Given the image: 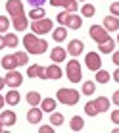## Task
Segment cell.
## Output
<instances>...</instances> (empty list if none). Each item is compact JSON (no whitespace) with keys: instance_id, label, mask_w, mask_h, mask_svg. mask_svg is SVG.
Segmentation results:
<instances>
[{"instance_id":"obj_1","label":"cell","mask_w":119,"mask_h":133,"mask_svg":"<svg viewBox=\"0 0 119 133\" xmlns=\"http://www.w3.org/2000/svg\"><path fill=\"white\" fill-rule=\"evenodd\" d=\"M23 46L29 54H44L48 48V43L44 39H39L35 33H27L23 37Z\"/></svg>"},{"instance_id":"obj_2","label":"cell","mask_w":119,"mask_h":133,"mask_svg":"<svg viewBox=\"0 0 119 133\" xmlns=\"http://www.w3.org/2000/svg\"><path fill=\"white\" fill-rule=\"evenodd\" d=\"M81 93L75 89H60L56 93V100H60L62 104H67V106H75L79 102Z\"/></svg>"},{"instance_id":"obj_3","label":"cell","mask_w":119,"mask_h":133,"mask_svg":"<svg viewBox=\"0 0 119 133\" xmlns=\"http://www.w3.org/2000/svg\"><path fill=\"white\" fill-rule=\"evenodd\" d=\"M52 27H54L52 19L42 17V19H36V21H33V23H31V31H33L35 35H46V33H50V31H52Z\"/></svg>"},{"instance_id":"obj_4","label":"cell","mask_w":119,"mask_h":133,"mask_svg":"<svg viewBox=\"0 0 119 133\" xmlns=\"http://www.w3.org/2000/svg\"><path fill=\"white\" fill-rule=\"evenodd\" d=\"M67 79L71 81V83H79L81 77H83V73H81V64L73 58L71 62H67Z\"/></svg>"},{"instance_id":"obj_5","label":"cell","mask_w":119,"mask_h":133,"mask_svg":"<svg viewBox=\"0 0 119 133\" xmlns=\"http://www.w3.org/2000/svg\"><path fill=\"white\" fill-rule=\"evenodd\" d=\"M88 35H90V39L96 41L98 44L104 43L106 39H109V33L106 31V27H104V25H92V27L88 29Z\"/></svg>"},{"instance_id":"obj_6","label":"cell","mask_w":119,"mask_h":133,"mask_svg":"<svg viewBox=\"0 0 119 133\" xmlns=\"http://www.w3.org/2000/svg\"><path fill=\"white\" fill-rule=\"evenodd\" d=\"M4 81H6V85L10 87V89H17V87L23 83V75L17 70H10L6 73V77H4Z\"/></svg>"},{"instance_id":"obj_7","label":"cell","mask_w":119,"mask_h":133,"mask_svg":"<svg viewBox=\"0 0 119 133\" xmlns=\"http://www.w3.org/2000/svg\"><path fill=\"white\" fill-rule=\"evenodd\" d=\"M85 64L90 71H98L102 68V60H100V54L98 52H88L85 56Z\"/></svg>"},{"instance_id":"obj_8","label":"cell","mask_w":119,"mask_h":133,"mask_svg":"<svg viewBox=\"0 0 119 133\" xmlns=\"http://www.w3.org/2000/svg\"><path fill=\"white\" fill-rule=\"evenodd\" d=\"M6 10H8V14L12 16V19L25 14V12H23V2H21V0H8V2H6Z\"/></svg>"},{"instance_id":"obj_9","label":"cell","mask_w":119,"mask_h":133,"mask_svg":"<svg viewBox=\"0 0 119 133\" xmlns=\"http://www.w3.org/2000/svg\"><path fill=\"white\" fill-rule=\"evenodd\" d=\"M50 4L56 8H65V12H71L75 14L77 10H79V4H77V0H50Z\"/></svg>"},{"instance_id":"obj_10","label":"cell","mask_w":119,"mask_h":133,"mask_svg":"<svg viewBox=\"0 0 119 133\" xmlns=\"http://www.w3.org/2000/svg\"><path fill=\"white\" fill-rule=\"evenodd\" d=\"M65 27H69V29H79L81 25H83V16H75V14H67V19L65 23H63Z\"/></svg>"},{"instance_id":"obj_11","label":"cell","mask_w":119,"mask_h":133,"mask_svg":"<svg viewBox=\"0 0 119 133\" xmlns=\"http://www.w3.org/2000/svg\"><path fill=\"white\" fill-rule=\"evenodd\" d=\"M40 120H42V108L31 106V110L27 112V122L29 123H40Z\"/></svg>"},{"instance_id":"obj_12","label":"cell","mask_w":119,"mask_h":133,"mask_svg":"<svg viewBox=\"0 0 119 133\" xmlns=\"http://www.w3.org/2000/svg\"><path fill=\"white\" fill-rule=\"evenodd\" d=\"M0 120H2L4 127H12V125H16V122H17V116L12 112V110H4V112L0 114Z\"/></svg>"},{"instance_id":"obj_13","label":"cell","mask_w":119,"mask_h":133,"mask_svg":"<svg viewBox=\"0 0 119 133\" xmlns=\"http://www.w3.org/2000/svg\"><path fill=\"white\" fill-rule=\"evenodd\" d=\"M83 41H79V39H73V41H69V46H67V52L71 54L73 58H77L81 52H83Z\"/></svg>"},{"instance_id":"obj_14","label":"cell","mask_w":119,"mask_h":133,"mask_svg":"<svg viewBox=\"0 0 119 133\" xmlns=\"http://www.w3.org/2000/svg\"><path fill=\"white\" fill-rule=\"evenodd\" d=\"M27 75L29 77H39V79H46V70H44L42 66H39V64H33V66H29V70H27Z\"/></svg>"},{"instance_id":"obj_15","label":"cell","mask_w":119,"mask_h":133,"mask_svg":"<svg viewBox=\"0 0 119 133\" xmlns=\"http://www.w3.org/2000/svg\"><path fill=\"white\" fill-rule=\"evenodd\" d=\"M0 64H2V68H4V70H8V71H10V70H16V68L19 66V64H17L16 54H6V56L2 58V62H0Z\"/></svg>"},{"instance_id":"obj_16","label":"cell","mask_w":119,"mask_h":133,"mask_svg":"<svg viewBox=\"0 0 119 133\" xmlns=\"http://www.w3.org/2000/svg\"><path fill=\"white\" fill-rule=\"evenodd\" d=\"M104 27H106V31H117L119 29V17L115 16H106L104 17Z\"/></svg>"},{"instance_id":"obj_17","label":"cell","mask_w":119,"mask_h":133,"mask_svg":"<svg viewBox=\"0 0 119 133\" xmlns=\"http://www.w3.org/2000/svg\"><path fill=\"white\" fill-rule=\"evenodd\" d=\"M27 25H29V19H27L25 14H23V16L13 17V29H16V31H25Z\"/></svg>"},{"instance_id":"obj_18","label":"cell","mask_w":119,"mask_h":133,"mask_svg":"<svg viewBox=\"0 0 119 133\" xmlns=\"http://www.w3.org/2000/svg\"><path fill=\"white\" fill-rule=\"evenodd\" d=\"M65 54H67V50L65 48H62V46H56L52 50V52H50V58H52V62H63L65 60Z\"/></svg>"},{"instance_id":"obj_19","label":"cell","mask_w":119,"mask_h":133,"mask_svg":"<svg viewBox=\"0 0 119 133\" xmlns=\"http://www.w3.org/2000/svg\"><path fill=\"white\" fill-rule=\"evenodd\" d=\"M60 77H62V68L58 64H52L46 68V79H60Z\"/></svg>"},{"instance_id":"obj_20","label":"cell","mask_w":119,"mask_h":133,"mask_svg":"<svg viewBox=\"0 0 119 133\" xmlns=\"http://www.w3.org/2000/svg\"><path fill=\"white\" fill-rule=\"evenodd\" d=\"M52 37H54V41H56V43L65 41V37H67V27H65V25H60L58 29L52 31Z\"/></svg>"},{"instance_id":"obj_21","label":"cell","mask_w":119,"mask_h":133,"mask_svg":"<svg viewBox=\"0 0 119 133\" xmlns=\"http://www.w3.org/2000/svg\"><path fill=\"white\" fill-rule=\"evenodd\" d=\"M4 98H6V104H10V106H16V104H19V100H21V95L17 93L16 89H12V91H10V93H8Z\"/></svg>"},{"instance_id":"obj_22","label":"cell","mask_w":119,"mask_h":133,"mask_svg":"<svg viewBox=\"0 0 119 133\" xmlns=\"http://www.w3.org/2000/svg\"><path fill=\"white\" fill-rule=\"evenodd\" d=\"M113 46H115V43H113V39H106L104 43H100V54H111L113 52Z\"/></svg>"},{"instance_id":"obj_23","label":"cell","mask_w":119,"mask_h":133,"mask_svg":"<svg viewBox=\"0 0 119 133\" xmlns=\"http://www.w3.org/2000/svg\"><path fill=\"white\" fill-rule=\"evenodd\" d=\"M94 106H96V110H98V114L100 112H108L109 110V100L106 97H98L94 100Z\"/></svg>"},{"instance_id":"obj_24","label":"cell","mask_w":119,"mask_h":133,"mask_svg":"<svg viewBox=\"0 0 119 133\" xmlns=\"http://www.w3.org/2000/svg\"><path fill=\"white\" fill-rule=\"evenodd\" d=\"M40 100H42V97H40L39 91H29L27 93V102L31 106H40Z\"/></svg>"},{"instance_id":"obj_25","label":"cell","mask_w":119,"mask_h":133,"mask_svg":"<svg viewBox=\"0 0 119 133\" xmlns=\"http://www.w3.org/2000/svg\"><path fill=\"white\" fill-rule=\"evenodd\" d=\"M40 108H42V112H54V108H56V98H42L40 100Z\"/></svg>"},{"instance_id":"obj_26","label":"cell","mask_w":119,"mask_h":133,"mask_svg":"<svg viewBox=\"0 0 119 133\" xmlns=\"http://www.w3.org/2000/svg\"><path fill=\"white\" fill-rule=\"evenodd\" d=\"M69 127H71V131H81L85 127V122H83V118L81 116H73L71 118V123H69Z\"/></svg>"},{"instance_id":"obj_27","label":"cell","mask_w":119,"mask_h":133,"mask_svg":"<svg viewBox=\"0 0 119 133\" xmlns=\"http://www.w3.org/2000/svg\"><path fill=\"white\" fill-rule=\"evenodd\" d=\"M46 16V12H44V8H33V10L29 12V17L33 21H36V19H42V17Z\"/></svg>"},{"instance_id":"obj_28","label":"cell","mask_w":119,"mask_h":133,"mask_svg":"<svg viewBox=\"0 0 119 133\" xmlns=\"http://www.w3.org/2000/svg\"><path fill=\"white\" fill-rule=\"evenodd\" d=\"M4 39H6V46H10V48L17 46V43H19V39L16 37V33H6Z\"/></svg>"},{"instance_id":"obj_29","label":"cell","mask_w":119,"mask_h":133,"mask_svg":"<svg viewBox=\"0 0 119 133\" xmlns=\"http://www.w3.org/2000/svg\"><path fill=\"white\" fill-rule=\"evenodd\" d=\"M96 91V85L92 83V81H85L83 83V91H81V95H86V97H90Z\"/></svg>"},{"instance_id":"obj_30","label":"cell","mask_w":119,"mask_h":133,"mask_svg":"<svg viewBox=\"0 0 119 133\" xmlns=\"http://www.w3.org/2000/svg\"><path fill=\"white\" fill-rule=\"evenodd\" d=\"M96 81H98V83H108V81H109V73L100 68V70L96 71Z\"/></svg>"},{"instance_id":"obj_31","label":"cell","mask_w":119,"mask_h":133,"mask_svg":"<svg viewBox=\"0 0 119 133\" xmlns=\"http://www.w3.org/2000/svg\"><path fill=\"white\" fill-rule=\"evenodd\" d=\"M50 123H52V125H62L63 123V116L58 114V112H50Z\"/></svg>"},{"instance_id":"obj_32","label":"cell","mask_w":119,"mask_h":133,"mask_svg":"<svg viewBox=\"0 0 119 133\" xmlns=\"http://www.w3.org/2000/svg\"><path fill=\"white\" fill-rule=\"evenodd\" d=\"M85 114H86V116H90V118L98 116V110H96L94 102H86V104H85Z\"/></svg>"},{"instance_id":"obj_33","label":"cell","mask_w":119,"mask_h":133,"mask_svg":"<svg viewBox=\"0 0 119 133\" xmlns=\"http://www.w3.org/2000/svg\"><path fill=\"white\" fill-rule=\"evenodd\" d=\"M94 12H96V10H94L92 4H85V6L81 8V14H83L85 17H92V16H94Z\"/></svg>"},{"instance_id":"obj_34","label":"cell","mask_w":119,"mask_h":133,"mask_svg":"<svg viewBox=\"0 0 119 133\" xmlns=\"http://www.w3.org/2000/svg\"><path fill=\"white\" fill-rule=\"evenodd\" d=\"M8 27H10V19L6 16H0V33H6Z\"/></svg>"},{"instance_id":"obj_35","label":"cell","mask_w":119,"mask_h":133,"mask_svg":"<svg viewBox=\"0 0 119 133\" xmlns=\"http://www.w3.org/2000/svg\"><path fill=\"white\" fill-rule=\"evenodd\" d=\"M16 58H17V64H19V66H25V64L29 62L27 52H16Z\"/></svg>"},{"instance_id":"obj_36","label":"cell","mask_w":119,"mask_h":133,"mask_svg":"<svg viewBox=\"0 0 119 133\" xmlns=\"http://www.w3.org/2000/svg\"><path fill=\"white\" fill-rule=\"evenodd\" d=\"M67 14H69V12H65V10L58 14V23H60V25H63V23H65V19H67Z\"/></svg>"},{"instance_id":"obj_37","label":"cell","mask_w":119,"mask_h":133,"mask_svg":"<svg viewBox=\"0 0 119 133\" xmlns=\"http://www.w3.org/2000/svg\"><path fill=\"white\" fill-rule=\"evenodd\" d=\"M109 12H111V16H119V2H113L111 6H109Z\"/></svg>"},{"instance_id":"obj_38","label":"cell","mask_w":119,"mask_h":133,"mask_svg":"<svg viewBox=\"0 0 119 133\" xmlns=\"http://www.w3.org/2000/svg\"><path fill=\"white\" fill-rule=\"evenodd\" d=\"M44 2H46V0H29V6H33V8H42Z\"/></svg>"},{"instance_id":"obj_39","label":"cell","mask_w":119,"mask_h":133,"mask_svg":"<svg viewBox=\"0 0 119 133\" xmlns=\"http://www.w3.org/2000/svg\"><path fill=\"white\" fill-rule=\"evenodd\" d=\"M39 133H54V125H40Z\"/></svg>"},{"instance_id":"obj_40","label":"cell","mask_w":119,"mask_h":133,"mask_svg":"<svg viewBox=\"0 0 119 133\" xmlns=\"http://www.w3.org/2000/svg\"><path fill=\"white\" fill-rule=\"evenodd\" d=\"M111 122L119 123V110H113V112H111Z\"/></svg>"},{"instance_id":"obj_41","label":"cell","mask_w":119,"mask_h":133,"mask_svg":"<svg viewBox=\"0 0 119 133\" xmlns=\"http://www.w3.org/2000/svg\"><path fill=\"white\" fill-rule=\"evenodd\" d=\"M111 100H113V102H115L117 106H119V91H115V93H113V98H111Z\"/></svg>"},{"instance_id":"obj_42","label":"cell","mask_w":119,"mask_h":133,"mask_svg":"<svg viewBox=\"0 0 119 133\" xmlns=\"http://www.w3.org/2000/svg\"><path fill=\"white\" fill-rule=\"evenodd\" d=\"M113 64L119 66V52H113Z\"/></svg>"},{"instance_id":"obj_43","label":"cell","mask_w":119,"mask_h":133,"mask_svg":"<svg viewBox=\"0 0 119 133\" xmlns=\"http://www.w3.org/2000/svg\"><path fill=\"white\" fill-rule=\"evenodd\" d=\"M2 48H6V39H4V37H0V50Z\"/></svg>"},{"instance_id":"obj_44","label":"cell","mask_w":119,"mask_h":133,"mask_svg":"<svg viewBox=\"0 0 119 133\" xmlns=\"http://www.w3.org/2000/svg\"><path fill=\"white\" fill-rule=\"evenodd\" d=\"M113 79H115V81H117V83H119V68H117V70H115V71H113Z\"/></svg>"},{"instance_id":"obj_45","label":"cell","mask_w":119,"mask_h":133,"mask_svg":"<svg viewBox=\"0 0 119 133\" xmlns=\"http://www.w3.org/2000/svg\"><path fill=\"white\" fill-rule=\"evenodd\" d=\"M4 104H6V98H4V97H2V95H0V108H2V106H4Z\"/></svg>"},{"instance_id":"obj_46","label":"cell","mask_w":119,"mask_h":133,"mask_svg":"<svg viewBox=\"0 0 119 133\" xmlns=\"http://www.w3.org/2000/svg\"><path fill=\"white\" fill-rule=\"evenodd\" d=\"M4 85H6V81H4V77H0V91L4 89Z\"/></svg>"},{"instance_id":"obj_47","label":"cell","mask_w":119,"mask_h":133,"mask_svg":"<svg viewBox=\"0 0 119 133\" xmlns=\"http://www.w3.org/2000/svg\"><path fill=\"white\" fill-rule=\"evenodd\" d=\"M4 131V123H2V120H0V133Z\"/></svg>"},{"instance_id":"obj_48","label":"cell","mask_w":119,"mask_h":133,"mask_svg":"<svg viewBox=\"0 0 119 133\" xmlns=\"http://www.w3.org/2000/svg\"><path fill=\"white\" fill-rule=\"evenodd\" d=\"M113 131H115V133H119V127H115V129H113Z\"/></svg>"},{"instance_id":"obj_49","label":"cell","mask_w":119,"mask_h":133,"mask_svg":"<svg viewBox=\"0 0 119 133\" xmlns=\"http://www.w3.org/2000/svg\"><path fill=\"white\" fill-rule=\"evenodd\" d=\"M117 43H119V35H117Z\"/></svg>"}]
</instances>
